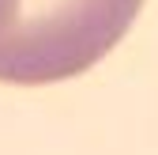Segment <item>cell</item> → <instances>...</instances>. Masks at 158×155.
<instances>
[{"mask_svg":"<svg viewBox=\"0 0 158 155\" xmlns=\"http://www.w3.org/2000/svg\"><path fill=\"white\" fill-rule=\"evenodd\" d=\"M143 0H0V80L60 83L128 34Z\"/></svg>","mask_w":158,"mask_h":155,"instance_id":"obj_1","label":"cell"}]
</instances>
